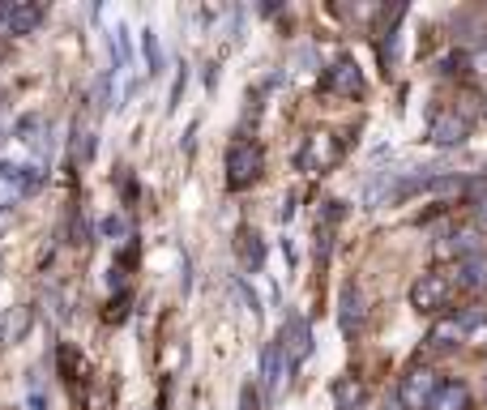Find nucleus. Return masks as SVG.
I'll return each mask as SVG.
<instances>
[{
	"label": "nucleus",
	"instance_id": "1",
	"mask_svg": "<svg viewBox=\"0 0 487 410\" xmlns=\"http://www.w3.org/2000/svg\"><path fill=\"white\" fill-rule=\"evenodd\" d=\"M261 172H265L261 146H253V141H235L231 150H227V184H231V188H248V184H256Z\"/></svg>",
	"mask_w": 487,
	"mask_h": 410
},
{
	"label": "nucleus",
	"instance_id": "2",
	"mask_svg": "<svg viewBox=\"0 0 487 410\" xmlns=\"http://www.w3.org/2000/svg\"><path fill=\"white\" fill-rule=\"evenodd\" d=\"M449 299H453V278H445V273H424L410 287V304L419 313H441V308H449Z\"/></svg>",
	"mask_w": 487,
	"mask_h": 410
},
{
	"label": "nucleus",
	"instance_id": "3",
	"mask_svg": "<svg viewBox=\"0 0 487 410\" xmlns=\"http://www.w3.org/2000/svg\"><path fill=\"white\" fill-rule=\"evenodd\" d=\"M436 385H441V376H436L432 368H415V372H407V376H402L398 397H402V406H407V410H428Z\"/></svg>",
	"mask_w": 487,
	"mask_h": 410
},
{
	"label": "nucleus",
	"instance_id": "4",
	"mask_svg": "<svg viewBox=\"0 0 487 410\" xmlns=\"http://www.w3.org/2000/svg\"><path fill=\"white\" fill-rule=\"evenodd\" d=\"M278 347H282L287 368H299V364L312 355V325L304 321V316H291L287 330H282V338H278Z\"/></svg>",
	"mask_w": 487,
	"mask_h": 410
},
{
	"label": "nucleus",
	"instance_id": "5",
	"mask_svg": "<svg viewBox=\"0 0 487 410\" xmlns=\"http://www.w3.org/2000/svg\"><path fill=\"white\" fill-rule=\"evenodd\" d=\"M359 325H364V291H359L355 278H347L342 282V299H338V330L347 333V338H355Z\"/></svg>",
	"mask_w": 487,
	"mask_h": 410
},
{
	"label": "nucleus",
	"instance_id": "6",
	"mask_svg": "<svg viewBox=\"0 0 487 410\" xmlns=\"http://www.w3.org/2000/svg\"><path fill=\"white\" fill-rule=\"evenodd\" d=\"M287 359H282V347H278V338H273L270 347L261 351V385H265V397H278L282 393V385H287Z\"/></svg>",
	"mask_w": 487,
	"mask_h": 410
},
{
	"label": "nucleus",
	"instance_id": "7",
	"mask_svg": "<svg viewBox=\"0 0 487 410\" xmlns=\"http://www.w3.org/2000/svg\"><path fill=\"white\" fill-rule=\"evenodd\" d=\"M462 291H487V256L483 253H470L458 261V278H453Z\"/></svg>",
	"mask_w": 487,
	"mask_h": 410
},
{
	"label": "nucleus",
	"instance_id": "8",
	"mask_svg": "<svg viewBox=\"0 0 487 410\" xmlns=\"http://www.w3.org/2000/svg\"><path fill=\"white\" fill-rule=\"evenodd\" d=\"M428 410H470V389L462 381H441L436 393H432Z\"/></svg>",
	"mask_w": 487,
	"mask_h": 410
},
{
	"label": "nucleus",
	"instance_id": "9",
	"mask_svg": "<svg viewBox=\"0 0 487 410\" xmlns=\"http://www.w3.org/2000/svg\"><path fill=\"white\" fill-rule=\"evenodd\" d=\"M325 86L330 90H338V95H359L364 90V78H359V69H355V60H338L330 73H325Z\"/></svg>",
	"mask_w": 487,
	"mask_h": 410
},
{
	"label": "nucleus",
	"instance_id": "10",
	"mask_svg": "<svg viewBox=\"0 0 487 410\" xmlns=\"http://www.w3.org/2000/svg\"><path fill=\"white\" fill-rule=\"evenodd\" d=\"M364 402H368V389H364L359 376H342L333 385V406L338 410H364Z\"/></svg>",
	"mask_w": 487,
	"mask_h": 410
},
{
	"label": "nucleus",
	"instance_id": "11",
	"mask_svg": "<svg viewBox=\"0 0 487 410\" xmlns=\"http://www.w3.org/2000/svg\"><path fill=\"white\" fill-rule=\"evenodd\" d=\"M466 133H470V124L462 116H453V112H445V116L432 124V141H436V146H462Z\"/></svg>",
	"mask_w": 487,
	"mask_h": 410
},
{
	"label": "nucleus",
	"instance_id": "12",
	"mask_svg": "<svg viewBox=\"0 0 487 410\" xmlns=\"http://www.w3.org/2000/svg\"><path fill=\"white\" fill-rule=\"evenodd\" d=\"M39 21H43L39 4H9V13H4V30H9V35H30Z\"/></svg>",
	"mask_w": 487,
	"mask_h": 410
},
{
	"label": "nucleus",
	"instance_id": "13",
	"mask_svg": "<svg viewBox=\"0 0 487 410\" xmlns=\"http://www.w3.org/2000/svg\"><path fill=\"white\" fill-rule=\"evenodd\" d=\"M235 248H239V256H244V265H248V270H261V265H265V244H261V235H256L253 227H239Z\"/></svg>",
	"mask_w": 487,
	"mask_h": 410
},
{
	"label": "nucleus",
	"instance_id": "14",
	"mask_svg": "<svg viewBox=\"0 0 487 410\" xmlns=\"http://www.w3.org/2000/svg\"><path fill=\"white\" fill-rule=\"evenodd\" d=\"M141 52H146L150 73H163V56H158V35H155V30H141Z\"/></svg>",
	"mask_w": 487,
	"mask_h": 410
},
{
	"label": "nucleus",
	"instance_id": "15",
	"mask_svg": "<svg viewBox=\"0 0 487 410\" xmlns=\"http://www.w3.org/2000/svg\"><path fill=\"white\" fill-rule=\"evenodd\" d=\"M73 155H78L81 163L95 155V141H90V129H86V124H78V129H73Z\"/></svg>",
	"mask_w": 487,
	"mask_h": 410
},
{
	"label": "nucleus",
	"instance_id": "16",
	"mask_svg": "<svg viewBox=\"0 0 487 410\" xmlns=\"http://www.w3.org/2000/svg\"><path fill=\"white\" fill-rule=\"evenodd\" d=\"M235 291L244 295V304H248V313H253V316H261V299H256V295L248 291V282H244V278H235Z\"/></svg>",
	"mask_w": 487,
	"mask_h": 410
},
{
	"label": "nucleus",
	"instance_id": "17",
	"mask_svg": "<svg viewBox=\"0 0 487 410\" xmlns=\"http://www.w3.org/2000/svg\"><path fill=\"white\" fill-rule=\"evenodd\" d=\"M470 73L487 78V52H474V56H470Z\"/></svg>",
	"mask_w": 487,
	"mask_h": 410
},
{
	"label": "nucleus",
	"instance_id": "18",
	"mask_svg": "<svg viewBox=\"0 0 487 410\" xmlns=\"http://www.w3.org/2000/svg\"><path fill=\"white\" fill-rule=\"evenodd\" d=\"M180 95H184V69H180V73H176V90H172V107H176V103H180Z\"/></svg>",
	"mask_w": 487,
	"mask_h": 410
},
{
	"label": "nucleus",
	"instance_id": "19",
	"mask_svg": "<svg viewBox=\"0 0 487 410\" xmlns=\"http://www.w3.org/2000/svg\"><path fill=\"white\" fill-rule=\"evenodd\" d=\"M244 410H256V393H253V385L244 389Z\"/></svg>",
	"mask_w": 487,
	"mask_h": 410
},
{
	"label": "nucleus",
	"instance_id": "20",
	"mask_svg": "<svg viewBox=\"0 0 487 410\" xmlns=\"http://www.w3.org/2000/svg\"><path fill=\"white\" fill-rule=\"evenodd\" d=\"M479 227H487V197L479 201Z\"/></svg>",
	"mask_w": 487,
	"mask_h": 410
}]
</instances>
